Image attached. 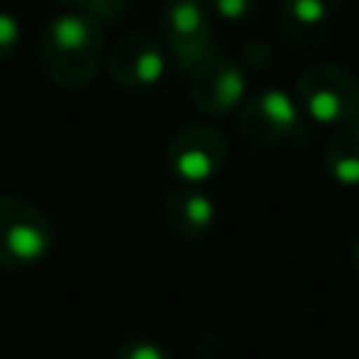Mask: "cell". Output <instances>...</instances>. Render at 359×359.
<instances>
[{"mask_svg": "<svg viewBox=\"0 0 359 359\" xmlns=\"http://www.w3.org/2000/svg\"><path fill=\"white\" fill-rule=\"evenodd\" d=\"M39 62L48 79L65 90H79L93 81L104 56L101 25L81 11L50 17L39 31Z\"/></svg>", "mask_w": 359, "mask_h": 359, "instance_id": "6da1fadb", "label": "cell"}, {"mask_svg": "<svg viewBox=\"0 0 359 359\" xmlns=\"http://www.w3.org/2000/svg\"><path fill=\"white\" fill-rule=\"evenodd\" d=\"M294 98L303 118L320 126H345L359 121V79L337 62H317L297 76Z\"/></svg>", "mask_w": 359, "mask_h": 359, "instance_id": "7a4b0ae2", "label": "cell"}, {"mask_svg": "<svg viewBox=\"0 0 359 359\" xmlns=\"http://www.w3.org/2000/svg\"><path fill=\"white\" fill-rule=\"evenodd\" d=\"M53 250L48 216L22 196H0V266L28 269Z\"/></svg>", "mask_w": 359, "mask_h": 359, "instance_id": "3957f363", "label": "cell"}, {"mask_svg": "<svg viewBox=\"0 0 359 359\" xmlns=\"http://www.w3.org/2000/svg\"><path fill=\"white\" fill-rule=\"evenodd\" d=\"M230 154V143L222 129L208 123L182 126L165 149V168L180 185L202 188L216 180Z\"/></svg>", "mask_w": 359, "mask_h": 359, "instance_id": "277c9868", "label": "cell"}, {"mask_svg": "<svg viewBox=\"0 0 359 359\" xmlns=\"http://www.w3.org/2000/svg\"><path fill=\"white\" fill-rule=\"evenodd\" d=\"M238 132L252 146H280L292 143L303 132V112L294 93L280 87H264L244 98L238 107Z\"/></svg>", "mask_w": 359, "mask_h": 359, "instance_id": "5b68a950", "label": "cell"}, {"mask_svg": "<svg viewBox=\"0 0 359 359\" xmlns=\"http://www.w3.org/2000/svg\"><path fill=\"white\" fill-rule=\"evenodd\" d=\"M160 28L168 53L182 70H194L210 56L213 17L205 0H165L160 8Z\"/></svg>", "mask_w": 359, "mask_h": 359, "instance_id": "8992f818", "label": "cell"}, {"mask_svg": "<svg viewBox=\"0 0 359 359\" xmlns=\"http://www.w3.org/2000/svg\"><path fill=\"white\" fill-rule=\"evenodd\" d=\"M247 98V73L236 59L205 56L191 73V101L199 112L224 118Z\"/></svg>", "mask_w": 359, "mask_h": 359, "instance_id": "52a82bcc", "label": "cell"}, {"mask_svg": "<svg viewBox=\"0 0 359 359\" xmlns=\"http://www.w3.org/2000/svg\"><path fill=\"white\" fill-rule=\"evenodd\" d=\"M107 73L121 90H151L165 73V53L146 34H123L107 53Z\"/></svg>", "mask_w": 359, "mask_h": 359, "instance_id": "ba28073f", "label": "cell"}, {"mask_svg": "<svg viewBox=\"0 0 359 359\" xmlns=\"http://www.w3.org/2000/svg\"><path fill=\"white\" fill-rule=\"evenodd\" d=\"M165 224L180 238H205L216 224V202L208 191L194 185H177L163 202Z\"/></svg>", "mask_w": 359, "mask_h": 359, "instance_id": "9c48e42d", "label": "cell"}, {"mask_svg": "<svg viewBox=\"0 0 359 359\" xmlns=\"http://www.w3.org/2000/svg\"><path fill=\"white\" fill-rule=\"evenodd\" d=\"M323 171L345 188L359 185V121L339 126L323 151Z\"/></svg>", "mask_w": 359, "mask_h": 359, "instance_id": "30bf717a", "label": "cell"}, {"mask_svg": "<svg viewBox=\"0 0 359 359\" xmlns=\"http://www.w3.org/2000/svg\"><path fill=\"white\" fill-rule=\"evenodd\" d=\"M345 0H280V14L289 25L300 28V31H311L325 25Z\"/></svg>", "mask_w": 359, "mask_h": 359, "instance_id": "8fae6325", "label": "cell"}, {"mask_svg": "<svg viewBox=\"0 0 359 359\" xmlns=\"http://www.w3.org/2000/svg\"><path fill=\"white\" fill-rule=\"evenodd\" d=\"M210 17L227 25H247L258 14V0H205Z\"/></svg>", "mask_w": 359, "mask_h": 359, "instance_id": "7c38bea8", "label": "cell"}, {"mask_svg": "<svg viewBox=\"0 0 359 359\" xmlns=\"http://www.w3.org/2000/svg\"><path fill=\"white\" fill-rule=\"evenodd\" d=\"M115 359H174V356L151 339H129L118 348Z\"/></svg>", "mask_w": 359, "mask_h": 359, "instance_id": "4fadbf2b", "label": "cell"}, {"mask_svg": "<svg viewBox=\"0 0 359 359\" xmlns=\"http://www.w3.org/2000/svg\"><path fill=\"white\" fill-rule=\"evenodd\" d=\"M20 36H22L20 20L14 14H8V11H0V62H6L17 50Z\"/></svg>", "mask_w": 359, "mask_h": 359, "instance_id": "5bb4252c", "label": "cell"}, {"mask_svg": "<svg viewBox=\"0 0 359 359\" xmlns=\"http://www.w3.org/2000/svg\"><path fill=\"white\" fill-rule=\"evenodd\" d=\"M351 266H353V272L359 278V238H353V244H351Z\"/></svg>", "mask_w": 359, "mask_h": 359, "instance_id": "9a60e30c", "label": "cell"}, {"mask_svg": "<svg viewBox=\"0 0 359 359\" xmlns=\"http://www.w3.org/2000/svg\"><path fill=\"white\" fill-rule=\"evenodd\" d=\"M53 3L67 6V8H84V6H87V0H53Z\"/></svg>", "mask_w": 359, "mask_h": 359, "instance_id": "2e32d148", "label": "cell"}]
</instances>
